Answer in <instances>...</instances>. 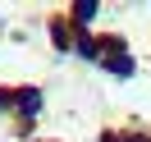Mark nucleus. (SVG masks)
I'll use <instances>...</instances> for the list:
<instances>
[{
  "label": "nucleus",
  "mask_w": 151,
  "mask_h": 142,
  "mask_svg": "<svg viewBox=\"0 0 151 142\" xmlns=\"http://www.w3.org/2000/svg\"><path fill=\"white\" fill-rule=\"evenodd\" d=\"M73 14H78V23H87V19L96 14V0H78V9H73Z\"/></svg>",
  "instance_id": "f257e3e1"
},
{
  "label": "nucleus",
  "mask_w": 151,
  "mask_h": 142,
  "mask_svg": "<svg viewBox=\"0 0 151 142\" xmlns=\"http://www.w3.org/2000/svg\"><path fill=\"white\" fill-rule=\"evenodd\" d=\"M110 69L114 74H133V60L128 55H110Z\"/></svg>",
  "instance_id": "f03ea898"
}]
</instances>
